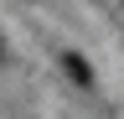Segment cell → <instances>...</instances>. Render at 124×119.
Segmentation results:
<instances>
[{"label":"cell","instance_id":"obj_1","mask_svg":"<svg viewBox=\"0 0 124 119\" xmlns=\"http://www.w3.org/2000/svg\"><path fill=\"white\" fill-rule=\"evenodd\" d=\"M67 72H72V78H78V83H93V72L83 67V57H67Z\"/></svg>","mask_w":124,"mask_h":119},{"label":"cell","instance_id":"obj_2","mask_svg":"<svg viewBox=\"0 0 124 119\" xmlns=\"http://www.w3.org/2000/svg\"><path fill=\"white\" fill-rule=\"evenodd\" d=\"M0 57H5V41H0Z\"/></svg>","mask_w":124,"mask_h":119}]
</instances>
